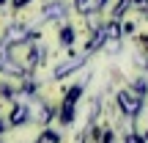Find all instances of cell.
I'll return each mask as SVG.
<instances>
[{
  "instance_id": "9c48e42d",
  "label": "cell",
  "mask_w": 148,
  "mask_h": 143,
  "mask_svg": "<svg viewBox=\"0 0 148 143\" xmlns=\"http://www.w3.org/2000/svg\"><path fill=\"white\" fill-rule=\"evenodd\" d=\"M77 8L82 11V8H88V0H77Z\"/></svg>"
},
{
  "instance_id": "6da1fadb",
  "label": "cell",
  "mask_w": 148,
  "mask_h": 143,
  "mask_svg": "<svg viewBox=\"0 0 148 143\" xmlns=\"http://www.w3.org/2000/svg\"><path fill=\"white\" fill-rule=\"evenodd\" d=\"M118 105H121V110L126 116H137L140 107H143V94H137V91H121L118 94Z\"/></svg>"
},
{
  "instance_id": "7c38bea8",
  "label": "cell",
  "mask_w": 148,
  "mask_h": 143,
  "mask_svg": "<svg viewBox=\"0 0 148 143\" xmlns=\"http://www.w3.org/2000/svg\"><path fill=\"white\" fill-rule=\"evenodd\" d=\"M0 132H3V121H0Z\"/></svg>"
},
{
  "instance_id": "30bf717a",
  "label": "cell",
  "mask_w": 148,
  "mask_h": 143,
  "mask_svg": "<svg viewBox=\"0 0 148 143\" xmlns=\"http://www.w3.org/2000/svg\"><path fill=\"white\" fill-rule=\"evenodd\" d=\"M25 3H30V0H14V8H22Z\"/></svg>"
},
{
  "instance_id": "ba28073f",
  "label": "cell",
  "mask_w": 148,
  "mask_h": 143,
  "mask_svg": "<svg viewBox=\"0 0 148 143\" xmlns=\"http://www.w3.org/2000/svg\"><path fill=\"white\" fill-rule=\"evenodd\" d=\"M126 143H143V140H140L137 135H132V132H129V135H126Z\"/></svg>"
},
{
  "instance_id": "3957f363",
  "label": "cell",
  "mask_w": 148,
  "mask_h": 143,
  "mask_svg": "<svg viewBox=\"0 0 148 143\" xmlns=\"http://www.w3.org/2000/svg\"><path fill=\"white\" fill-rule=\"evenodd\" d=\"M85 64V58H82V55H74V58L69 61V64H63V66H58V69H55V77H66V74H69V72H74V69H77V66H82Z\"/></svg>"
},
{
  "instance_id": "8992f818",
  "label": "cell",
  "mask_w": 148,
  "mask_h": 143,
  "mask_svg": "<svg viewBox=\"0 0 148 143\" xmlns=\"http://www.w3.org/2000/svg\"><path fill=\"white\" fill-rule=\"evenodd\" d=\"M71 41H74V30H71V28H63V30H60V44L69 47Z\"/></svg>"
},
{
  "instance_id": "7a4b0ae2",
  "label": "cell",
  "mask_w": 148,
  "mask_h": 143,
  "mask_svg": "<svg viewBox=\"0 0 148 143\" xmlns=\"http://www.w3.org/2000/svg\"><path fill=\"white\" fill-rule=\"evenodd\" d=\"M79 94H82V83H77L74 88H69V94H66V99H63V110H60V121L63 124H69L74 118V105H77Z\"/></svg>"
},
{
  "instance_id": "8fae6325",
  "label": "cell",
  "mask_w": 148,
  "mask_h": 143,
  "mask_svg": "<svg viewBox=\"0 0 148 143\" xmlns=\"http://www.w3.org/2000/svg\"><path fill=\"white\" fill-rule=\"evenodd\" d=\"M101 143H112V132H107L104 138H101Z\"/></svg>"
},
{
  "instance_id": "5b68a950",
  "label": "cell",
  "mask_w": 148,
  "mask_h": 143,
  "mask_svg": "<svg viewBox=\"0 0 148 143\" xmlns=\"http://www.w3.org/2000/svg\"><path fill=\"white\" fill-rule=\"evenodd\" d=\"M27 118V107L25 105H16L14 110H11V124H22Z\"/></svg>"
},
{
  "instance_id": "52a82bcc",
  "label": "cell",
  "mask_w": 148,
  "mask_h": 143,
  "mask_svg": "<svg viewBox=\"0 0 148 143\" xmlns=\"http://www.w3.org/2000/svg\"><path fill=\"white\" fill-rule=\"evenodd\" d=\"M36 143H60V138L52 132V129H47V132H44V135H41V138H38Z\"/></svg>"
},
{
  "instance_id": "277c9868",
  "label": "cell",
  "mask_w": 148,
  "mask_h": 143,
  "mask_svg": "<svg viewBox=\"0 0 148 143\" xmlns=\"http://www.w3.org/2000/svg\"><path fill=\"white\" fill-rule=\"evenodd\" d=\"M60 17H66L63 3H52V6H47V19H60Z\"/></svg>"
}]
</instances>
